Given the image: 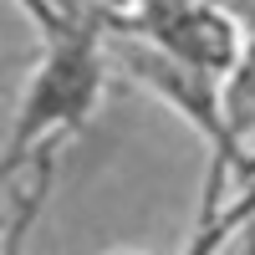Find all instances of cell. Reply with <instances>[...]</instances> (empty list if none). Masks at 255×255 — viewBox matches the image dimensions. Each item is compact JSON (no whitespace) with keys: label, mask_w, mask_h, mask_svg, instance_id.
<instances>
[{"label":"cell","mask_w":255,"mask_h":255,"mask_svg":"<svg viewBox=\"0 0 255 255\" xmlns=\"http://www.w3.org/2000/svg\"><path fill=\"white\" fill-rule=\"evenodd\" d=\"M82 5L97 10V15L113 26V20H123V15H133V10H138V0H82Z\"/></svg>","instance_id":"obj_1"},{"label":"cell","mask_w":255,"mask_h":255,"mask_svg":"<svg viewBox=\"0 0 255 255\" xmlns=\"http://www.w3.org/2000/svg\"><path fill=\"white\" fill-rule=\"evenodd\" d=\"M220 5L245 26V36H255V0H220Z\"/></svg>","instance_id":"obj_2"}]
</instances>
